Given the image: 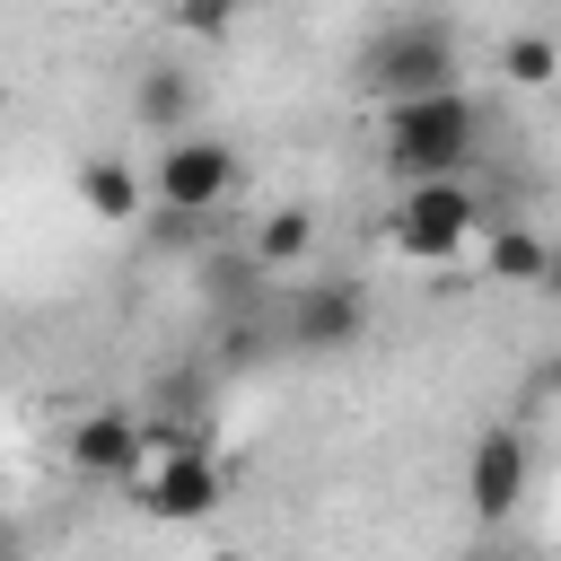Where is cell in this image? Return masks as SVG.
Masks as SVG:
<instances>
[{
  "mask_svg": "<svg viewBox=\"0 0 561 561\" xmlns=\"http://www.w3.org/2000/svg\"><path fill=\"white\" fill-rule=\"evenodd\" d=\"M210 561H245V552H210Z\"/></svg>",
  "mask_w": 561,
  "mask_h": 561,
  "instance_id": "17",
  "label": "cell"
},
{
  "mask_svg": "<svg viewBox=\"0 0 561 561\" xmlns=\"http://www.w3.org/2000/svg\"><path fill=\"white\" fill-rule=\"evenodd\" d=\"M0 561H18V535H9V526H0Z\"/></svg>",
  "mask_w": 561,
  "mask_h": 561,
  "instance_id": "16",
  "label": "cell"
},
{
  "mask_svg": "<svg viewBox=\"0 0 561 561\" xmlns=\"http://www.w3.org/2000/svg\"><path fill=\"white\" fill-rule=\"evenodd\" d=\"M219 491H228V473H219L210 438H184V430H158L149 465L131 473V500H140L158 526H193V517H210Z\"/></svg>",
  "mask_w": 561,
  "mask_h": 561,
  "instance_id": "2",
  "label": "cell"
},
{
  "mask_svg": "<svg viewBox=\"0 0 561 561\" xmlns=\"http://www.w3.org/2000/svg\"><path fill=\"white\" fill-rule=\"evenodd\" d=\"M79 202H88V219H140V202H149V184H140V167H123V158H79Z\"/></svg>",
  "mask_w": 561,
  "mask_h": 561,
  "instance_id": "10",
  "label": "cell"
},
{
  "mask_svg": "<svg viewBox=\"0 0 561 561\" xmlns=\"http://www.w3.org/2000/svg\"><path fill=\"white\" fill-rule=\"evenodd\" d=\"M482 219L500 228V210H482L456 175H430V184H412V193H403V210H394V245H403V254H421V263H456V254H465V237H473Z\"/></svg>",
  "mask_w": 561,
  "mask_h": 561,
  "instance_id": "4",
  "label": "cell"
},
{
  "mask_svg": "<svg viewBox=\"0 0 561 561\" xmlns=\"http://www.w3.org/2000/svg\"><path fill=\"white\" fill-rule=\"evenodd\" d=\"M500 70H508L517 88H552V44H543V35H517V44L500 53Z\"/></svg>",
  "mask_w": 561,
  "mask_h": 561,
  "instance_id": "13",
  "label": "cell"
},
{
  "mask_svg": "<svg viewBox=\"0 0 561 561\" xmlns=\"http://www.w3.org/2000/svg\"><path fill=\"white\" fill-rule=\"evenodd\" d=\"M237 9H245V0H184L175 18H184L193 35H219V26H237Z\"/></svg>",
  "mask_w": 561,
  "mask_h": 561,
  "instance_id": "15",
  "label": "cell"
},
{
  "mask_svg": "<svg viewBox=\"0 0 561 561\" xmlns=\"http://www.w3.org/2000/svg\"><path fill=\"white\" fill-rule=\"evenodd\" d=\"M368 79L386 88V96H430V88H456V44H447V26L430 18H403L394 35H377L368 44Z\"/></svg>",
  "mask_w": 561,
  "mask_h": 561,
  "instance_id": "6",
  "label": "cell"
},
{
  "mask_svg": "<svg viewBox=\"0 0 561 561\" xmlns=\"http://www.w3.org/2000/svg\"><path fill=\"white\" fill-rule=\"evenodd\" d=\"M202 280H210V298H228V307H237V298H254V280H263V272H254V254L237 245V254H219V263H202Z\"/></svg>",
  "mask_w": 561,
  "mask_h": 561,
  "instance_id": "14",
  "label": "cell"
},
{
  "mask_svg": "<svg viewBox=\"0 0 561 561\" xmlns=\"http://www.w3.org/2000/svg\"><path fill=\"white\" fill-rule=\"evenodd\" d=\"M368 333V289L359 280H289L280 298V342L289 351H351Z\"/></svg>",
  "mask_w": 561,
  "mask_h": 561,
  "instance_id": "5",
  "label": "cell"
},
{
  "mask_svg": "<svg viewBox=\"0 0 561 561\" xmlns=\"http://www.w3.org/2000/svg\"><path fill=\"white\" fill-rule=\"evenodd\" d=\"M131 123L158 131V140L193 131V70H184V61H149V70L131 79Z\"/></svg>",
  "mask_w": 561,
  "mask_h": 561,
  "instance_id": "9",
  "label": "cell"
},
{
  "mask_svg": "<svg viewBox=\"0 0 561 561\" xmlns=\"http://www.w3.org/2000/svg\"><path fill=\"white\" fill-rule=\"evenodd\" d=\"M245 254H254V272L272 280V272H298L307 254H316V210H272V219H254V237H245Z\"/></svg>",
  "mask_w": 561,
  "mask_h": 561,
  "instance_id": "11",
  "label": "cell"
},
{
  "mask_svg": "<svg viewBox=\"0 0 561 561\" xmlns=\"http://www.w3.org/2000/svg\"><path fill=\"white\" fill-rule=\"evenodd\" d=\"M473 131H482V105L465 88H430V96H394L386 105V158H394L403 184L456 175L473 158Z\"/></svg>",
  "mask_w": 561,
  "mask_h": 561,
  "instance_id": "1",
  "label": "cell"
},
{
  "mask_svg": "<svg viewBox=\"0 0 561 561\" xmlns=\"http://www.w3.org/2000/svg\"><path fill=\"white\" fill-rule=\"evenodd\" d=\"M149 447H158V421L123 412V403L70 421V473H88V482H131L149 465Z\"/></svg>",
  "mask_w": 561,
  "mask_h": 561,
  "instance_id": "7",
  "label": "cell"
},
{
  "mask_svg": "<svg viewBox=\"0 0 561 561\" xmlns=\"http://www.w3.org/2000/svg\"><path fill=\"white\" fill-rule=\"evenodd\" d=\"M526 473H535L526 438H517V430H482V438H473V465H465V491H473L482 517H508V508L526 500Z\"/></svg>",
  "mask_w": 561,
  "mask_h": 561,
  "instance_id": "8",
  "label": "cell"
},
{
  "mask_svg": "<svg viewBox=\"0 0 561 561\" xmlns=\"http://www.w3.org/2000/svg\"><path fill=\"white\" fill-rule=\"evenodd\" d=\"M237 193V149L219 140V131H175L167 149H158V167H149V202L158 210H175V219H210L219 202Z\"/></svg>",
  "mask_w": 561,
  "mask_h": 561,
  "instance_id": "3",
  "label": "cell"
},
{
  "mask_svg": "<svg viewBox=\"0 0 561 561\" xmlns=\"http://www.w3.org/2000/svg\"><path fill=\"white\" fill-rule=\"evenodd\" d=\"M543 272H552L543 237H526V228H491V280H543Z\"/></svg>",
  "mask_w": 561,
  "mask_h": 561,
  "instance_id": "12",
  "label": "cell"
}]
</instances>
